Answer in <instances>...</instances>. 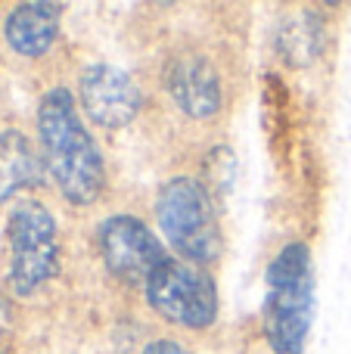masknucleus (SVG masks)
Returning <instances> with one entry per match:
<instances>
[{"instance_id": "9d476101", "label": "nucleus", "mask_w": 351, "mask_h": 354, "mask_svg": "<svg viewBox=\"0 0 351 354\" xmlns=\"http://www.w3.org/2000/svg\"><path fill=\"white\" fill-rule=\"evenodd\" d=\"M41 159L28 137L19 131L0 134V202L12 199L19 189H28L41 183Z\"/></svg>"}, {"instance_id": "0eeeda50", "label": "nucleus", "mask_w": 351, "mask_h": 354, "mask_svg": "<svg viewBox=\"0 0 351 354\" xmlns=\"http://www.w3.org/2000/svg\"><path fill=\"white\" fill-rule=\"evenodd\" d=\"M81 106L99 124V128H124L140 112V87L134 84L128 72L109 66V62H93L81 75Z\"/></svg>"}, {"instance_id": "f257e3e1", "label": "nucleus", "mask_w": 351, "mask_h": 354, "mask_svg": "<svg viewBox=\"0 0 351 354\" xmlns=\"http://www.w3.org/2000/svg\"><path fill=\"white\" fill-rule=\"evenodd\" d=\"M37 134H41L44 162H47L62 196L75 205H91L106 180L103 156L81 124L78 112H75V100L66 87H53L41 100Z\"/></svg>"}, {"instance_id": "6e6552de", "label": "nucleus", "mask_w": 351, "mask_h": 354, "mask_svg": "<svg viewBox=\"0 0 351 354\" xmlns=\"http://www.w3.org/2000/svg\"><path fill=\"white\" fill-rule=\"evenodd\" d=\"M165 87L171 100L190 118H211L221 109V81L205 56L178 53L165 68Z\"/></svg>"}, {"instance_id": "ddd939ff", "label": "nucleus", "mask_w": 351, "mask_h": 354, "mask_svg": "<svg viewBox=\"0 0 351 354\" xmlns=\"http://www.w3.org/2000/svg\"><path fill=\"white\" fill-rule=\"evenodd\" d=\"M143 354H190V351L180 348V345H174V342H168V339H159V342L146 345V348H143Z\"/></svg>"}, {"instance_id": "39448f33", "label": "nucleus", "mask_w": 351, "mask_h": 354, "mask_svg": "<svg viewBox=\"0 0 351 354\" xmlns=\"http://www.w3.org/2000/svg\"><path fill=\"white\" fill-rule=\"evenodd\" d=\"M146 301L165 320L187 330H202L218 317L215 280L199 264L165 258L146 280Z\"/></svg>"}, {"instance_id": "7ed1b4c3", "label": "nucleus", "mask_w": 351, "mask_h": 354, "mask_svg": "<svg viewBox=\"0 0 351 354\" xmlns=\"http://www.w3.org/2000/svg\"><path fill=\"white\" fill-rule=\"evenodd\" d=\"M155 214L165 239L180 258L193 264H209L221 252V233L215 221V202L193 177H174L159 189Z\"/></svg>"}, {"instance_id": "f03ea898", "label": "nucleus", "mask_w": 351, "mask_h": 354, "mask_svg": "<svg viewBox=\"0 0 351 354\" xmlns=\"http://www.w3.org/2000/svg\"><path fill=\"white\" fill-rule=\"evenodd\" d=\"M314 317V277L305 243H290L267 268L265 339L277 354H302Z\"/></svg>"}, {"instance_id": "9b49d317", "label": "nucleus", "mask_w": 351, "mask_h": 354, "mask_svg": "<svg viewBox=\"0 0 351 354\" xmlns=\"http://www.w3.org/2000/svg\"><path fill=\"white\" fill-rule=\"evenodd\" d=\"M277 53L286 66L305 68L323 53V22L317 12H292L277 28Z\"/></svg>"}, {"instance_id": "1a4fd4ad", "label": "nucleus", "mask_w": 351, "mask_h": 354, "mask_svg": "<svg viewBox=\"0 0 351 354\" xmlns=\"http://www.w3.org/2000/svg\"><path fill=\"white\" fill-rule=\"evenodd\" d=\"M59 3H19L16 10L6 16L3 35L6 44L16 50L19 56H44L53 47L56 35H59Z\"/></svg>"}, {"instance_id": "423d86ee", "label": "nucleus", "mask_w": 351, "mask_h": 354, "mask_svg": "<svg viewBox=\"0 0 351 354\" xmlns=\"http://www.w3.org/2000/svg\"><path fill=\"white\" fill-rule=\"evenodd\" d=\"M97 245L106 268L124 283H143L165 261V249L146 224L134 214H112L99 224Z\"/></svg>"}, {"instance_id": "20e7f679", "label": "nucleus", "mask_w": 351, "mask_h": 354, "mask_svg": "<svg viewBox=\"0 0 351 354\" xmlns=\"http://www.w3.org/2000/svg\"><path fill=\"white\" fill-rule=\"evenodd\" d=\"M10 239V286L12 292L28 295L59 270V239L56 221L41 202L28 199L12 208L6 221Z\"/></svg>"}, {"instance_id": "f8f14e48", "label": "nucleus", "mask_w": 351, "mask_h": 354, "mask_svg": "<svg viewBox=\"0 0 351 354\" xmlns=\"http://www.w3.org/2000/svg\"><path fill=\"white\" fill-rule=\"evenodd\" d=\"M234 177H236V159L230 153V147H215L202 162V187L209 193L211 202H221L224 196L230 193L234 187Z\"/></svg>"}]
</instances>
